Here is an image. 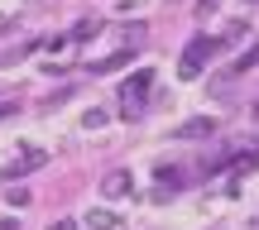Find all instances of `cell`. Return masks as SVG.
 <instances>
[{
	"label": "cell",
	"mask_w": 259,
	"mask_h": 230,
	"mask_svg": "<svg viewBox=\"0 0 259 230\" xmlns=\"http://www.w3.org/2000/svg\"><path fill=\"white\" fill-rule=\"evenodd\" d=\"M149 91H154V67H139V72H130L125 82H120V115H125V120H139V115H144Z\"/></svg>",
	"instance_id": "6da1fadb"
},
{
	"label": "cell",
	"mask_w": 259,
	"mask_h": 230,
	"mask_svg": "<svg viewBox=\"0 0 259 230\" xmlns=\"http://www.w3.org/2000/svg\"><path fill=\"white\" fill-rule=\"evenodd\" d=\"M216 48H221V38H206V34H197L192 43L183 48V58H178V77H183V82H192L197 72H202L206 63H211V53Z\"/></svg>",
	"instance_id": "7a4b0ae2"
},
{
	"label": "cell",
	"mask_w": 259,
	"mask_h": 230,
	"mask_svg": "<svg viewBox=\"0 0 259 230\" xmlns=\"http://www.w3.org/2000/svg\"><path fill=\"white\" fill-rule=\"evenodd\" d=\"M44 149H19L15 158H10L5 168H0V177H5V182H15V177H29V173H38V168H44Z\"/></svg>",
	"instance_id": "3957f363"
},
{
	"label": "cell",
	"mask_w": 259,
	"mask_h": 230,
	"mask_svg": "<svg viewBox=\"0 0 259 230\" xmlns=\"http://www.w3.org/2000/svg\"><path fill=\"white\" fill-rule=\"evenodd\" d=\"M206 134H216V120H187L173 129V139H206Z\"/></svg>",
	"instance_id": "277c9868"
},
{
	"label": "cell",
	"mask_w": 259,
	"mask_h": 230,
	"mask_svg": "<svg viewBox=\"0 0 259 230\" xmlns=\"http://www.w3.org/2000/svg\"><path fill=\"white\" fill-rule=\"evenodd\" d=\"M250 67H259V38H254V43H250V48H245V53L231 63V77H245Z\"/></svg>",
	"instance_id": "5b68a950"
},
{
	"label": "cell",
	"mask_w": 259,
	"mask_h": 230,
	"mask_svg": "<svg viewBox=\"0 0 259 230\" xmlns=\"http://www.w3.org/2000/svg\"><path fill=\"white\" fill-rule=\"evenodd\" d=\"M101 192H106V197H125V192H130V173H125V168H115V173L101 182Z\"/></svg>",
	"instance_id": "8992f818"
},
{
	"label": "cell",
	"mask_w": 259,
	"mask_h": 230,
	"mask_svg": "<svg viewBox=\"0 0 259 230\" xmlns=\"http://www.w3.org/2000/svg\"><path fill=\"white\" fill-rule=\"evenodd\" d=\"M87 225H92V230H115V225H120V216L106 211V206H96V211H87Z\"/></svg>",
	"instance_id": "52a82bcc"
},
{
	"label": "cell",
	"mask_w": 259,
	"mask_h": 230,
	"mask_svg": "<svg viewBox=\"0 0 259 230\" xmlns=\"http://www.w3.org/2000/svg\"><path fill=\"white\" fill-rule=\"evenodd\" d=\"M130 58H135V48H120V53H111V58H101V63H92V72H115V67H125Z\"/></svg>",
	"instance_id": "ba28073f"
},
{
	"label": "cell",
	"mask_w": 259,
	"mask_h": 230,
	"mask_svg": "<svg viewBox=\"0 0 259 230\" xmlns=\"http://www.w3.org/2000/svg\"><path fill=\"white\" fill-rule=\"evenodd\" d=\"M101 34V19H82V24L72 29V43H87V38H96Z\"/></svg>",
	"instance_id": "9c48e42d"
},
{
	"label": "cell",
	"mask_w": 259,
	"mask_h": 230,
	"mask_svg": "<svg viewBox=\"0 0 259 230\" xmlns=\"http://www.w3.org/2000/svg\"><path fill=\"white\" fill-rule=\"evenodd\" d=\"M154 177H158L163 187H183V182H187V173H178V168H158Z\"/></svg>",
	"instance_id": "30bf717a"
},
{
	"label": "cell",
	"mask_w": 259,
	"mask_h": 230,
	"mask_svg": "<svg viewBox=\"0 0 259 230\" xmlns=\"http://www.w3.org/2000/svg\"><path fill=\"white\" fill-rule=\"evenodd\" d=\"M106 120H111V115H106V111H87V120H82V125H87V129H101V125H106Z\"/></svg>",
	"instance_id": "8fae6325"
},
{
	"label": "cell",
	"mask_w": 259,
	"mask_h": 230,
	"mask_svg": "<svg viewBox=\"0 0 259 230\" xmlns=\"http://www.w3.org/2000/svg\"><path fill=\"white\" fill-rule=\"evenodd\" d=\"M48 230H77V221H53Z\"/></svg>",
	"instance_id": "7c38bea8"
},
{
	"label": "cell",
	"mask_w": 259,
	"mask_h": 230,
	"mask_svg": "<svg viewBox=\"0 0 259 230\" xmlns=\"http://www.w3.org/2000/svg\"><path fill=\"white\" fill-rule=\"evenodd\" d=\"M254 120H259V106H254Z\"/></svg>",
	"instance_id": "4fadbf2b"
}]
</instances>
